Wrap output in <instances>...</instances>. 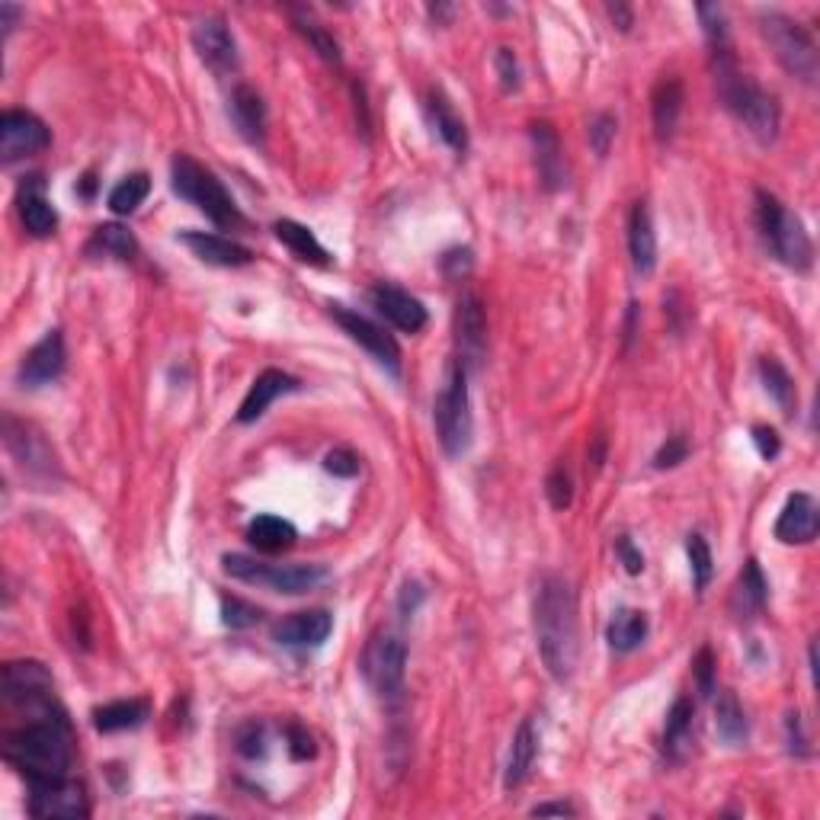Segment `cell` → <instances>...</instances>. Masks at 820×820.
<instances>
[{"label": "cell", "mask_w": 820, "mask_h": 820, "mask_svg": "<svg viewBox=\"0 0 820 820\" xmlns=\"http://www.w3.org/2000/svg\"><path fill=\"white\" fill-rule=\"evenodd\" d=\"M152 715V705L145 699H123V702H109L94 709V728L100 734H116V731H131L138 724H145Z\"/></svg>", "instance_id": "cell-30"}, {"label": "cell", "mask_w": 820, "mask_h": 820, "mask_svg": "<svg viewBox=\"0 0 820 820\" xmlns=\"http://www.w3.org/2000/svg\"><path fill=\"white\" fill-rule=\"evenodd\" d=\"M170 183L179 199L193 203L205 218H212L218 228H244V215L228 196V189L222 186V179L212 170H205L199 160H193L189 154H177L170 164Z\"/></svg>", "instance_id": "cell-5"}, {"label": "cell", "mask_w": 820, "mask_h": 820, "mask_svg": "<svg viewBox=\"0 0 820 820\" xmlns=\"http://www.w3.org/2000/svg\"><path fill=\"white\" fill-rule=\"evenodd\" d=\"M193 46L205 61V68H212L215 75L237 71V42L222 17H203L193 26Z\"/></svg>", "instance_id": "cell-17"}, {"label": "cell", "mask_w": 820, "mask_h": 820, "mask_svg": "<svg viewBox=\"0 0 820 820\" xmlns=\"http://www.w3.org/2000/svg\"><path fill=\"white\" fill-rule=\"evenodd\" d=\"M647 615L641 613V609H618L615 618L609 622V628H606V641H609V647L618 651V654H632V651H638L644 638H647Z\"/></svg>", "instance_id": "cell-32"}, {"label": "cell", "mask_w": 820, "mask_h": 820, "mask_svg": "<svg viewBox=\"0 0 820 820\" xmlns=\"http://www.w3.org/2000/svg\"><path fill=\"white\" fill-rule=\"evenodd\" d=\"M179 241L193 251V254L199 256L203 263L208 266H225V270H234V266H247L254 254L244 247V244H237V241H231V237H222V234H205V231H183L179 234Z\"/></svg>", "instance_id": "cell-22"}, {"label": "cell", "mask_w": 820, "mask_h": 820, "mask_svg": "<svg viewBox=\"0 0 820 820\" xmlns=\"http://www.w3.org/2000/svg\"><path fill=\"white\" fill-rule=\"evenodd\" d=\"M452 13H456V7H449V3H436V7H430V17H433L436 23H449Z\"/></svg>", "instance_id": "cell-58"}, {"label": "cell", "mask_w": 820, "mask_h": 820, "mask_svg": "<svg viewBox=\"0 0 820 820\" xmlns=\"http://www.w3.org/2000/svg\"><path fill=\"white\" fill-rule=\"evenodd\" d=\"M427 113H430V123H433L436 135L452 148V152L465 154L468 152V128L461 123V116L452 109V102L446 100L439 90H433L427 97Z\"/></svg>", "instance_id": "cell-31"}, {"label": "cell", "mask_w": 820, "mask_h": 820, "mask_svg": "<svg viewBox=\"0 0 820 820\" xmlns=\"http://www.w3.org/2000/svg\"><path fill=\"white\" fill-rule=\"evenodd\" d=\"M148 193H152V177L148 174H131L126 177L113 193H109V208L116 212V215H131L138 205L148 199Z\"/></svg>", "instance_id": "cell-40"}, {"label": "cell", "mask_w": 820, "mask_h": 820, "mask_svg": "<svg viewBox=\"0 0 820 820\" xmlns=\"http://www.w3.org/2000/svg\"><path fill=\"white\" fill-rule=\"evenodd\" d=\"M442 270H446V276H452V280L465 276V273L471 270V251H449V254L442 256Z\"/></svg>", "instance_id": "cell-54"}, {"label": "cell", "mask_w": 820, "mask_h": 820, "mask_svg": "<svg viewBox=\"0 0 820 820\" xmlns=\"http://www.w3.org/2000/svg\"><path fill=\"white\" fill-rule=\"evenodd\" d=\"M369 302H372V308L382 314L391 328H398V331L420 333L427 328V318H430V314H427L423 302L413 299V295L404 292V289H398V285H388V282L372 285V289H369Z\"/></svg>", "instance_id": "cell-16"}, {"label": "cell", "mask_w": 820, "mask_h": 820, "mask_svg": "<svg viewBox=\"0 0 820 820\" xmlns=\"http://www.w3.org/2000/svg\"><path fill=\"white\" fill-rule=\"evenodd\" d=\"M533 625H536V644L541 654L545 670L567 683L577 670V654H580V628H577V596L574 587L558 577L545 574L536 587V603H533Z\"/></svg>", "instance_id": "cell-2"}, {"label": "cell", "mask_w": 820, "mask_h": 820, "mask_svg": "<svg viewBox=\"0 0 820 820\" xmlns=\"http://www.w3.org/2000/svg\"><path fill=\"white\" fill-rule=\"evenodd\" d=\"M29 721L3 738V756L26 775V782L65 779L75 767V734L58 699L26 709Z\"/></svg>", "instance_id": "cell-1"}, {"label": "cell", "mask_w": 820, "mask_h": 820, "mask_svg": "<svg viewBox=\"0 0 820 820\" xmlns=\"http://www.w3.org/2000/svg\"><path fill=\"white\" fill-rule=\"evenodd\" d=\"M285 738H289V753L295 760H311L314 756V741H311V734H308L302 724H289L285 728Z\"/></svg>", "instance_id": "cell-51"}, {"label": "cell", "mask_w": 820, "mask_h": 820, "mask_svg": "<svg viewBox=\"0 0 820 820\" xmlns=\"http://www.w3.org/2000/svg\"><path fill=\"white\" fill-rule=\"evenodd\" d=\"M65 336L61 331H49L20 362V384L26 388H42V384L55 382L65 372Z\"/></svg>", "instance_id": "cell-19"}, {"label": "cell", "mask_w": 820, "mask_h": 820, "mask_svg": "<svg viewBox=\"0 0 820 820\" xmlns=\"http://www.w3.org/2000/svg\"><path fill=\"white\" fill-rule=\"evenodd\" d=\"M699 20H702V29H705V42L709 49H731L728 46V17L718 3H699Z\"/></svg>", "instance_id": "cell-42"}, {"label": "cell", "mask_w": 820, "mask_h": 820, "mask_svg": "<svg viewBox=\"0 0 820 820\" xmlns=\"http://www.w3.org/2000/svg\"><path fill=\"white\" fill-rule=\"evenodd\" d=\"M536 753H538L536 724H533V718H526V721L516 728V734H512L510 756H507V769H504V789H507V792L519 789V785L526 782L529 769L536 763Z\"/></svg>", "instance_id": "cell-27"}, {"label": "cell", "mask_w": 820, "mask_h": 820, "mask_svg": "<svg viewBox=\"0 0 820 820\" xmlns=\"http://www.w3.org/2000/svg\"><path fill=\"white\" fill-rule=\"evenodd\" d=\"M715 731L728 746H743L746 743V715H743L741 702L734 692H721L715 705Z\"/></svg>", "instance_id": "cell-35"}, {"label": "cell", "mask_w": 820, "mask_h": 820, "mask_svg": "<svg viewBox=\"0 0 820 820\" xmlns=\"http://www.w3.org/2000/svg\"><path fill=\"white\" fill-rule=\"evenodd\" d=\"M90 251H100L106 256H116V260H131L138 254V244L131 237V231L123 225H100L90 237Z\"/></svg>", "instance_id": "cell-39"}, {"label": "cell", "mask_w": 820, "mask_h": 820, "mask_svg": "<svg viewBox=\"0 0 820 820\" xmlns=\"http://www.w3.org/2000/svg\"><path fill=\"white\" fill-rule=\"evenodd\" d=\"M760 379H763V388H767V394L779 404V408L792 410V401H794V382L792 375L782 369V362L772 357H763L760 359Z\"/></svg>", "instance_id": "cell-38"}, {"label": "cell", "mask_w": 820, "mask_h": 820, "mask_svg": "<svg viewBox=\"0 0 820 820\" xmlns=\"http://www.w3.org/2000/svg\"><path fill=\"white\" fill-rule=\"evenodd\" d=\"M273 234L280 237L282 244L292 251V256H299L302 263H311V266H331L333 260L331 254L324 251V244L314 237V231L292 222V218H282L273 225Z\"/></svg>", "instance_id": "cell-29"}, {"label": "cell", "mask_w": 820, "mask_h": 820, "mask_svg": "<svg viewBox=\"0 0 820 820\" xmlns=\"http://www.w3.org/2000/svg\"><path fill=\"white\" fill-rule=\"evenodd\" d=\"M456 346H459V362L475 372L487 353V318L485 302L478 299V292L465 289L456 305Z\"/></svg>", "instance_id": "cell-14"}, {"label": "cell", "mask_w": 820, "mask_h": 820, "mask_svg": "<svg viewBox=\"0 0 820 820\" xmlns=\"http://www.w3.org/2000/svg\"><path fill=\"white\" fill-rule=\"evenodd\" d=\"M609 17H613V23L618 26L622 32H628L632 23H635V20H632V10H628V7H622V3H615V7L609 3Z\"/></svg>", "instance_id": "cell-56"}, {"label": "cell", "mask_w": 820, "mask_h": 820, "mask_svg": "<svg viewBox=\"0 0 820 820\" xmlns=\"http://www.w3.org/2000/svg\"><path fill=\"white\" fill-rule=\"evenodd\" d=\"M683 80L680 77H664L657 87H654V97H651V116H654V135L657 141H670L676 135L680 126V116H683Z\"/></svg>", "instance_id": "cell-25"}, {"label": "cell", "mask_w": 820, "mask_h": 820, "mask_svg": "<svg viewBox=\"0 0 820 820\" xmlns=\"http://www.w3.org/2000/svg\"><path fill=\"white\" fill-rule=\"evenodd\" d=\"M615 555H618V562L625 564L628 574H641L644 570V555L635 548V541L628 536L615 538Z\"/></svg>", "instance_id": "cell-52"}, {"label": "cell", "mask_w": 820, "mask_h": 820, "mask_svg": "<svg viewBox=\"0 0 820 820\" xmlns=\"http://www.w3.org/2000/svg\"><path fill=\"white\" fill-rule=\"evenodd\" d=\"M574 818L577 814V808L574 804H567V801H548V804H538L533 808V818Z\"/></svg>", "instance_id": "cell-55"}, {"label": "cell", "mask_w": 820, "mask_h": 820, "mask_svg": "<svg viewBox=\"0 0 820 820\" xmlns=\"http://www.w3.org/2000/svg\"><path fill=\"white\" fill-rule=\"evenodd\" d=\"M712 58H715L718 94H721L724 106L741 119L743 128L760 145H772L779 138V126H782L779 102L772 100L767 90H760L750 77L738 71L731 49L712 51Z\"/></svg>", "instance_id": "cell-3"}, {"label": "cell", "mask_w": 820, "mask_h": 820, "mask_svg": "<svg viewBox=\"0 0 820 820\" xmlns=\"http://www.w3.org/2000/svg\"><path fill=\"white\" fill-rule=\"evenodd\" d=\"M51 145V135L46 123L26 109H7L0 119V157L3 164L23 160L32 154L46 152Z\"/></svg>", "instance_id": "cell-13"}, {"label": "cell", "mask_w": 820, "mask_h": 820, "mask_svg": "<svg viewBox=\"0 0 820 820\" xmlns=\"http://www.w3.org/2000/svg\"><path fill=\"white\" fill-rule=\"evenodd\" d=\"M767 596H769L767 577H763L760 564L750 558V562L743 564L741 580H738V589H734V609H738L741 618H753V615L767 606Z\"/></svg>", "instance_id": "cell-33"}, {"label": "cell", "mask_w": 820, "mask_h": 820, "mask_svg": "<svg viewBox=\"0 0 820 820\" xmlns=\"http://www.w3.org/2000/svg\"><path fill=\"white\" fill-rule=\"evenodd\" d=\"M695 683H699V692L702 695H712L715 692V654H712V647H702L699 651V657H695Z\"/></svg>", "instance_id": "cell-49"}, {"label": "cell", "mask_w": 820, "mask_h": 820, "mask_svg": "<svg viewBox=\"0 0 820 820\" xmlns=\"http://www.w3.org/2000/svg\"><path fill=\"white\" fill-rule=\"evenodd\" d=\"M222 622L228 628H251L260 622V609L244 603L241 596H222Z\"/></svg>", "instance_id": "cell-44"}, {"label": "cell", "mask_w": 820, "mask_h": 820, "mask_svg": "<svg viewBox=\"0 0 820 820\" xmlns=\"http://www.w3.org/2000/svg\"><path fill=\"white\" fill-rule=\"evenodd\" d=\"M615 128H618V123H615V116H609V113H599L593 119V126H589V148L596 152V157H606L609 154L615 141Z\"/></svg>", "instance_id": "cell-45"}, {"label": "cell", "mask_w": 820, "mask_h": 820, "mask_svg": "<svg viewBox=\"0 0 820 820\" xmlns=\"http://www.w3.org/2000/svg\"><path fill=\"white\" fill-rule=\"evenodd\" d=\"M266 750H270L266 724H263V721H247V724L237 731V753L247 756V760H263Z\"/></svg>", "instance_id": "cell-43"}, {"label": "cell", "mask_w": 820, "mask_h": 820, "mask_svg": "<svg viewBox=\"0 0 820 820\" xmlns=\"http://www.w3.org/2000/svg\"><path fill=\"white\" fill-rule=\"evenodd\" d=\"M408 673V644L398 635H375L362 654V676L382 699H398Z\"/></svg>", "instance_id": "cell-9"}, {"label": "cell", "mask_w": 820, "mask_h": 820, "mask_svg": "<svg viewBox=\"0 0 820 820\" xmlns=\"http://www.w3.org/2000/svg\"><path fill=\"white\" fill-rule=\"evenodd\" d=\"M545 494H548V504H551L555 510H567V507H570L574 487H570V475L564 471L562 465L545 478Z\"/></svg>", "instance_id": "cell-46"}, {"label": "cell", "mask_w": 820, "mask_h": 820, "mask_svg": "<svg viewBox=\"0 0 820 820\" xmlns=\"http://www.w3.org/2000/svg\"><path fill=\"white\" fill-rule=\"evenodd\" d=\"M289 13H292V26L299 29V36L305 39L308 46L318 51L328 65H340V58H343V55H340V42L333 39L331 32L318 23L308 10H295V7H292Z\"/></svg>", "instance_id": "cell-37"}, {"label": "cell", "mask_w": 820, "mask_h": 820, "mask_svg": "<svg viewBox=\"0 0 820 820\" xmlns=\"http://www.w3.org/2000/svg\"><path fill=\"white\" fill-rule=\"evenodd\" d=\"M753 442H756V449H760L763 459H775L779 449H782L779 436H775V430H769V427H753Z\"/></svg>", "instance_id": "cell-53"}, {"label": "cell", "mask_w": 820, "mask_h": 820, "mask_svg": "<svg viewBox=\"0 0 820 820\" xmlns=\"http://www.w3.org/2000/svg\"><path fill=\"white\" fill-rule=\"evenodd\" d=\"M29 814L39 820H84L90 814L84 785L71 775L29 782Z\"/></svg>", "instance_id": "cell-10"}, {"label": "cell", "mask_w": 820, "mask_h": 820, "mask_svg": "<svg viewBox=\"0 0 820 820\" xmlns=\"http://www.w3.org/2000/svg\"><path fill=\"white\" fill-rule=\"evenodd\" d=\"M295 538H299L295 526L289 519H282V516H273V512L256 516V519H251V526H247V541L254 545L256 551H263V555L289 551L295 545Z\"/></svg>", "instance_id": "cell-28"}, {"label": "cell", "mask_w": 820, "mask_h": 820, "mask_svg": "<svg viewBox=\"0 0 820 820\" xmlns=\"http://www.w3.org/2000/svg\"><path fill=\"white\" fill-rule=\"evenodd\" d=\"M820 510L811 494H792L775 519V538L785 545H808L818 538Z\"/></svg>", "instance_id": "cell-20"}, {"label": "cell", "mask_w": 820, "mask_h": 820, "mask_svg": "<svg viewBox=\"0 0 820 820\" xmlns=\"http://www.w3.org/2000/svg\"><path fill=\"white\" fill-rule=\"evenodd\" d=\"M436 436L449 459H459L468 452L475 436V417H471V398H468V369L459 359L449 365L446 382L439 388L433 404Z\"/></svg>", "instance_id": "cell-6"}, {"label": "cell", "mask_w": 820, "mask_h": 820, "mask_svg": "<svg viewBox=\"0 0 820 820\" xmlns=\"http://www.w3.org/2000/svg\"><path fill=\"white\" fill-rule=\"evenodd\" d=\"M333 618L324 609H305V613L285 615L282 622L273 625V641L282 647H295V651H305V647H321L324 641L331 638Z\"/></svg>", "instance_id": "cell-18"}, {"label": "cell", "mask_w": 820, "mask_h": 820, "mask_svg": "<svg viewBox=\"0 0 820 820\" xmlns=\"http://www.w3.org/2000/svg\"><path fill=\"white\" fill-rule=\"evenodd\" d=\"M228 102L234 128H237L251 145L263 141V135H266V102H263V97L256 94L254 87L237 84V87L231 90Z\"/></svg>", "instance_id": "cell-26"}, {"label": "cell", "mask_w": 820, "mask_h": 820, "mask_svg": "<svg viewBox=\"0 0 820 820\" xmlns=\"http://www.w3.org/2000/svg\"><path fill=\"white\" fill-rule=\"evenodd\" d=\"M3 699L20 709H36L55 699V683L39 661H10L3 666Z\"/></svg>", "instance_id": "cell-15"}, {"label": "cell", "mask_w": 820, "mask_h": 820, "mask_svg": "<svg viewBox=\"0 0 820 820\" xmlns=\"http://www.w3.org/2000/svg\"><path fill=\"white\" fill-rule=\"evenodd\" d=\"M20 20V7H13V3H0V26H3V36L17 26Z\"/></svg>", "instance_id": "cell-57"}, {"label": "cell", "mask_w": 820, "mask_h": 820, "mask_svg": "<svg viewBox=\"0 0 820 820\" xmlns=\"http://www.w3.org/2000/svg\"><path fill=\"white\" fill-rule=\"evenodd\" d=\"M331 314L333 321L350 333V340H357L359 346L375 359L379 365H384V369L394 372V375L401 372V346H398V340L384 331V328H379L375 321H369L365 314L350 311V308L343 305H331Z\"/></svg>", "instance_id": "cell-12"}, {"label": "cell", "mask_w": 820, "mask_h": 820, "mask_svg": "<svg viewBox=\"0 0 820 820\" xmlns=\"http://www.w3.org/2000/svg\"><path fill=\"white\" fill-rule=\"evenodd\" d=\"M686 459H690V439L676 433V436H670L664 446L657 449V456H654V468H661V471H664V468H676L680 461H686Z\"/></svg>", "instance_id": "cell-47"}, {"label": "cell", "mask_w": 820, "mask_h": 820, "mask_svg": "<svg viewBox=\"0 0 820 820\" xmlns=\"http://www.w3.org/2000/svg\"><path fill=\"white\" fill-rule=\"evenodd\" d=\"M756 228L769 247V254L785 263L794 273H808L814 263V244L804 231V222L789 212L767 189H756Z\"/></svg>", "instance_id": "cell-4"}, {"label": "cell", "mask_w": 820, "mask_h": 820, "mask_svg": "<svg viewBox=\"0 0 820 820\" xmlns=\"http://www.w3.org/2000/svg\"><path fill=\"white\" fill-rule=\"evenodd\" d=\"M302 384L299 379H292L289 372H282V369H266V372H260L256 375V382L251 384V391H247V398L241 401V408H237V423H254L260 420L266 408L282 398V394H292V391H299Z\"/></svg>", "instance_id": "cell-21"}, {"label": "cell", "mask_w": 820, "mask_h": 820, "mask_svg": "<svg viewBox=\"0 0 820 820\" xmlns=\"http://www.w3.org/2000/svg\"><path fill=\"white\" fill-rule=\"evenodd\" d=\"M3 442H7L10 456L17 459V465L23 468L29 478L51 481L58 475V459H55L51 446L46 442V436L39 433L32 423L7 413L3 417Z\"/></svg>", "instance_id": "cell-11"}, {"label": "cell", "mask_w": 820, "mask_h": 820, "mask_svg": "<svg viewBox=\"0 0 820 820\" xmlns=\"http://www.w3.org/2000/svg\"><path fill=\"white\" fill-rule=\"evenodd\" d=\"M222 564H225V574H231L234 580L273 589V593H289V596L311 593L328 580V567L321 564H263L247 555H225Z\"/></svg>", "instance_id": "cell-8"}, {"label": "cell", "mask_w": 820, "mask_h": 820, "mask_svg": "<svg viewBox=\"0 0 820 820\" xmlns=\"http://www.w3.org/2000/svg\"><path fill=\"white\" fill-rule=\"evenodd\" d=\"M494 68H497V77H500V87L512 94L516 87H519V61H516V55L512 49H497L494 55Z\"/></svg>", "instance_id": "cell-48"}, {"label": "cell", "mask_w": 820, "mask_h": 820, "mask_svg": "<svg viewBox=\"0 0 820 820\" xmlns=\"http://www.w3.org/2000/svg\"><path fill=\"white\" fill-rule=\"evenodd\" d=\"M760 32L767 39V46L775 55V61L798 80L804 84H814L820 71V55L814 36L804 29V26L785 17V13H760Z\"/></svg>", "instance_id": "cell-7"}, {"label": "cell", "mask_w": 820, "mask_h": 820, "mask_svg": "<svg viewBox=\"0 0 820 820\" xmlns=\"http://www.w3.org/2000/svg\"><path fill=\"white\" fill-rule=\"evenodd\" d=\"M686 555H690V570L695 589H705L712 584V574H715V562H712V548L702 536H690L686 541Z\"/></svg>", "instance_id": "cell-41"}, {"label": "cell", "mask_w": 820, "mask_h": 820, "mask_svg": "<svg viewBox=\"0 0 820 820\" xmlns=\"http://www.w3.org/2000/svg\"><path fill=\"white\" fill-rule=\"evenodd\" d=\"M324 468L331 475H336V478H353L359 471V459L350 449H333V452H328V459H324Z\"/></svg>", "instance_id": "cell-50"}, {"label": "cell", "mask_w": 820, "mask_h": 820, "mask_svg": "<svg viewBox=\"0 0 820 820\" xmlns=\"http://www.w3.org/2000/svg\"><path fill=\"white\" fill-rule=\"evenodd\" d=\"M533 152H536V167L538 177H541V186L545 189H562L567 183V170H564V154H562V141H558V131L548 126V123H536L533 126Z\"/></svg>", "instance_id": "cell-24"}, {"label": "cell", "mask_w": 820, "mask_h": 820, "mask_svg": "<svg viewBox=\"0 0 820 820\" xmlns=\"http://www.w3.org/2000/svg\"><path fill=\"white\" fill-rule=\"evenodd\" d=\"M20 218H23V228L36 237H49L51 231L58 228V212L51 208L39 186L26 189V196H20Z\"/></svg>", "instance_id": "cell-36"}, {"label": "cell", "mask_w": 820, "mask_h": 820, "mask_svg": "<svg viewBox=\"0 0 820 820\" xmlns=\"http://www.w3.org/2000/svg\"><path fill=\"white\" fill-rule=\"evenodd\" d=\"M628 254L638 276H651L657 270V231L647 203L632 205L628 215Z\"/></svg>", "instance_id": "cell-23"}, {"label": "cell", "mask_w": 820, "mask_h": 820, "mask_svg": "<svg viewBox=\"0 0 820 820\" xmlns=\"http://www.w3.org/2000/svg\"><path fill=\"white\" fill-rule=\"evenodd\" d=\"M692 702L690 699H676L670 715H666V728H664V753L670 760H683L686 750L692 743Z\"/></svg>", "instance_id": "cell-34"}]
</instances>
